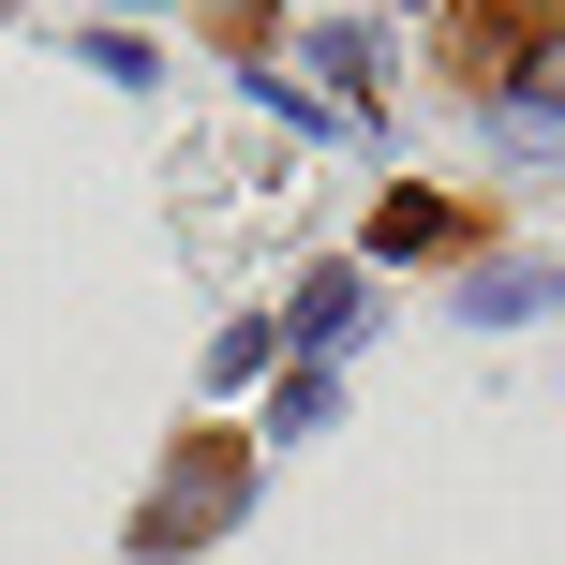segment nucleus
Masks as SVG:
<instances>
[{"label": "nucleus", "mask_w": 565, "mask_h": 565, "mask_svg": "<svg viewBox=\"0 0 565 565\" xmlns=\"http://www.w3.org/2000/svg\"><path fill=\"white\" fill-rule=\"evenodd\" d=\"M179 461H194V477L149 507V536H194V521H224V507H238V447H179Z\"/></svg>", "instance_id": "f257e3e1"}, {"label": "nucleus", "mask_w": 565, "mask_h": 565, "mask_svg": "<svg viewBox=\"0 0 565 565\" xmlns=\"http://www.w3.org/2000/svg\"><path fill=\"white\" fill-rule=\"evenodd\" d=\"M372 238H387V254H447L461 209H447V194H387V224H372Z\"/></svg>", "instance_id": "f03ea898"}]
</instances>
